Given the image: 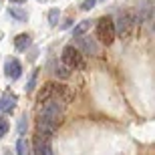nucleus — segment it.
<instances>
[{
  "label": "nucleus",
  "instance_id": "f257e3e1",
  "mask_svg": "<svg viewBox=\"0 0 155 155\" xmlns=\"http://www.w3.org/2000/svg\"><path fill=\"white\" fill-rule=\"evenodd\" d=\"M63 113H64L63 101H58V99L40 101V105H38V131L52 135V133L57 131V127L61 125Z\"/></svg>",
  "mask_w": 155,
  "mask_h": 155
},
{
  "label": "nucleus",
  "instance_id": "f03ea898",
  "mask_svg": "<svg viewBox=\"0 0 155 155\" xmlns=\"http://www.w3.org/2000/svg\"><path fill=\"white\" fill-rule=\"evenodd\" d=\"M46 99H58V101H71L73 99V93L67 89L64 85H57V83H46L38 93V103L40 101H46Z\"/></svg>",
  "mask_w": 155,
  "mask_h": 155
},
{
  "label": "nucleus",
  "instance_id": "7ed1b4c3",
  "mask_svg": "<svg viewBox=\"0 0 155 155\" xmlns=\"http://www.w3.org/2000/svg\"><path fill=\"white\" fill-rule=\"evenodd\" d=\"M115 20L111 16H101L97 20V38L103 42V45H113L115 40Z\"/></svg>",
  "mask_w": 155,
  "mask_h": 155
},
{
  "label": "nucleus",
  "instance_id": "20e7f679",
  "mask_svg": "<svg viewBox=\"0 0 155 155\" xmlns=\"http://www.w3.org/2000/svg\"><path fill=\"white\" fill-rule=\"evenodd\" d=\"M63 64L67 69H85V58L79 48H75L73 45H67L63 48Z\"/></svg>",
  "mask_w": 155,
  "mask_h": 155
},
{
  "label": "nucleus",
  "instance_id": "39448f33",
  "mask_svg": "<svg viewBox=\"0 0 155 155\" xmlns=\"http://www.w3.org/2000/svg\"><path fill=\"white\" fill-rule=\"evenodd\" d=\"M135 16H133L131 12H125V14H121L117 18L115 22V35H119L121 38H129L133 35V28H135Z\"/></svg>",
  "mask_w": 155,
  "mask_h": 155
},
{
  "label": "nucleus",
  "instance_id": "423d86ee",
  "mask_svg": "<svg viewBox=\"0 0 155 155\" xmlns=\"http://www.w3.org/2000/svg\"><path fill=\"white\" fill-rule=\"evenodd\" d=\"M36 155H52L51 149V135L48 133H36V147H35Z\"/></svg>",
  "mask_w": 155,
  "mask_h": 155
},
{
  "label": "nucleus",
  "instance_id": "0eeeda50",
  "mask_svg": "<svg viewBox=\"0 0 155 155\" xmlns=\"http://www.w3.org/2000/svg\"><path fill=\"white\" fill-rule=\"evenodd\" d=\"M16 95L12 91H4L0 95V111L2 113H12V111L16 109Z\"/></svg>",
  "mask_w": 155,
  "mask_h": 155
},
{
  "label": "nucleus",
  "instance_id": "6e6552de",
  "mask_svg": "<svg viewBox=\"0 0 155 155\" xmlns=\"http://www.w3.org/2000/svg\"><path fill=\"white\" fill-rule=\"evenodd\" d=\"M4 75L10 81H16L18 77L22 75V67H20V63H18L16 58H8L4 63Z\"/></svg>",
  "mask_w": 155,
  "mask_h": 155
},
{
  "label": "nucleus",
  "instance_id": "1a4fd4ad",
  "mask_svg": "<svg viewBox=\"0 0 155 155\" xmlns=\"http://www.w3.org/2000/svg\"><path fill=\"white\" fill-rule=\"evenodd\" d=\"M79 45H81V48H83L87 54H99L97 42H95L93 38H89V36H79Z\"/></svg>",
  "mask_w": 155,
  "mask_h": 155
},
{
  "label": "nucleus",
  "instance_id": "9d476101",
  "mask_svg": "<svg viewBox=\"0 0 155 155\" xmlns=\"http://www.w3.org/2000/svg\"><path fill=\"white\" fill-rule=\"evenodd\" d=\"M30 42H32V40H30V35H18L16 38H14V48H16V51H26L30 46Z\"/></svg>",
  "mask_w": 155,
  "mask_h": 155
},
{
  "label": "nucleus",
  "instance_id": "9b49d317",
  "mask_svg": "<svg viewBox=\"0 0 155 155\" xmlns=\"http://www.w3.org/2000/svg\"><path fill=\"white\" fill-rule=\"evenodd\" d=\"M8 12H10V16L16 18L18 22H26V20H28V12L22 10V8H18V6H10Z\"/></svg>",
  "mask_w": 155,
  "mask_h": 155
},
{
  "label": "nucleus",
  "instance_id": "f8f14e48",
  "mask_svg": "<svg viewBox=\"0 0 155 155\" xmlns=\"http://www.w3.org/2000/svg\"><path fill=\"white\" fill-rule=\"evenodd\" d=\"M16 153L18 155H32V153H30V143H28V139H26V137H20L16 141Z\"/></svg>",
  "mask_w": 155,
  "mask_h": 155
},
{
  "label": "nucleus",
  "instance_id": "ddd939ff",
  "mask_svg": "<svg viewBox=\"0 0 155 155\" xmlns=\"http://www.w3.org/2000/svg\"><path fill=\"white\" fill-rule=\"evenodd\" d=\"M89 28H91V20H83V22H79V24L75 26L73 35H75V38H79V36H83Z\"/></svg>",
  "mask_w": 155,
  "mask_h": 155
},
{
  "label": "nucleus",
  "instance_id": "4468645a",
  "mask_svg": "<svg viewBox=\"0 0 155 155\" xmlns=\"http://www.w3.org/2000/svg\"><path fill=\"white\" fill-rule=\"evenodd\" d=\"M54 75L61 77V79H69V77H71V71L67 69L64 64H57V67H54Z\"/></svg>",
  "mask_w": 155,
  "mask_h": 155
},
{
  "label": "nucleus",
  "instance_id": "2eb2a0df",
  "mask_svg": "<svg viewBox=\"0 0 155 155\" xmlns=\"http://www.w3.org/2000/svg\"><path fill=\"white\" fill-rule=\"evenodd\" d=\"M58 18H61V10H58V8H52V10L48 12V22H51V26H57Z\"/></svg>",
  "mask_w": 155,
  "mask_h": 155
},
{
  "label": "nucleus",
  "instance_id": "dca6fc26",
  "mask_svg": "<svg viewBox=\"0 0 155 155\" xmlns=\"http://www.w3.org/2000/svg\"><path fill=\"white\" fill-rule=\"evenodd\" d=\"M36 77H38V71H32L28 83H26V93H32L35 91V85H36Z\"/></svg>",
  "mask_w": 155,
  "mask_h": 155
},
{
  "label": "nucleus",
  "instance_id": "f3484780",
  "mask_svg": "<svg viewBox=\"0 0 155 155\" xmlns=\"http://www.w3.org/2000/svg\"><path fill=\"white\" fill-rule=\"evenodd\" d=\"M95 4H97V0H83L81 2V10H91V8H95Z\"/></svg>",
  "mask_w": 155,
  "mask_h": 155
},
{
  "label": "nucleus",
  "instance_id": "a211bd4d",
  "mask_svg": "<svg viewBox=\"0 0 155 155\" xmlns=\"http://www.w3.org/2000/svg\"><path fill=\"white\" fill-rule=\"evenodd\" d=\"M8 127H10V125H8V121H6V119H0V139L8 133Z\"/></svg>",
  "mask_w": 155,
  "mask_h": 155
},
{
  "label": "nucleus",
  "instance_id": "6ab92c4d",
  "mask_svg": "<svg viewBox=\"0 0 155 155\" xmlns=\"http://www.w3.org/2000/svg\"><path fill=\"white\" fill-rule=\"evenodd\" d=\"M24 127H26V115H24L22 119H20V123H18V133H20V135H24Z\"/></svg>",
  "mask_w": 155,
  "mask_h": 155
},
{
  "label": "nucleus",
  "instance_id": "aec40b11",
  "mask_svg": "<svg viewBox=\"0 0 155 155\" xmlns=\"http://www.w3.org/2000/svg\"><path fill=\"white\" fill-rule=\"evenodd\" d=\"M10 2H14V4H22V2H26V0H10Z\"/></svg>",
  "mask_w": 155,
  "mask_h": 155
},
{
  "label": "nucleus",
  "instance_id": "412c9836",
  "mask_svg": "<svg viewBox=\"0 0 155 155\" xmlns=\"http://www.w3.org/2000/svg\"><path fill=\"white\" fill-rule=\"evenodd\" d=\"M6 155H10V153H6Z\"/></svg>",
  "mask_w": 155,
  "mask_h": 155
}]
</instances>
